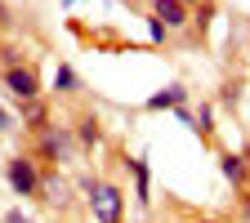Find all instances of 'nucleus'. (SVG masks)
Listing matches in <instances>:
<instances>
[{
    "mask_svg": "<svg viewBox=\"0 0 250 223\" xmlns=\"http://www.w3.org/2000/svg\"><path fill=\"white\" fill-rule=\"evenodd\" d=\"M31 156L45 165H67L72 156H76V134H72V125H58L49 121L45 130L36 134V147H31Z\"/></svg>",
    "mask_w": 250,
    "mask_h": 223,
    "instance_id": "1",
    "label": "nucleus"
},
{
    "mask_svg": "<svg viewBox=\"0 0 250 223\" xmlns=\"http://www.w3.org/2000/svg\"><path fill=\"white\" fill-rule=\"evenodd\" d=\"M41 179H45V170L31 152H14L5 161V183L14 197H41Z\"/></svg>",
    "mask_w": 250,
    "mask_h": 223,
    "instance_id": "2",
    "label": "nucleus"
},
{
    "mask_svg": "<svg viewBox=\"0 0 250 223\" xmlns=\"http://www.w3.org/2000/svg\"><path fill=\"white\" fill-rule=\"evenodd\" d=\"M0 89H5L14 103H31V99H41V94H45L36 62H22V67H5V72H0Z\"/></svg>",
    "mask_w": 250,
    "mask_h": 223,
    "instance_id": "3",
    "label": "nucleus"
},
{
    "mask_svg": "<svg viewBox=\"0 0 250 223\" xmlns=\"http://www.w3.org/2000/svg\"><path fill=\"white\" fill-rule=\"evenodd\" d=\"M85 205H89V214L99 219V223H121V219H125V187L99 183V192H94Z\"/></svg>",
    "mask_w": 250,
    "mask_h": 223,
    "instance_id": "4",
    "label": "nucleus"
},
{
    "mask_svg": "<svg viewBox=\"0 0 250 223\" xmlns=\"http://www.w3.org/2000/svg\"><path fill=\"white\" fill-rule=\"evenodd\" d=\"M72 134H76V147H85V152L103 147V121H99V112H81L72 121Z\"/></svg>",
    "mask_w": 250,
    "mask_h": 223,
    "instance_id": "5",
    "label": "nucleus"
},
{
    "mask_svg": "<svg viewBox=\"0 0 250 223\" xmlns=\"http://www.w3.org/2000/svg\"><path fill=\"white\" fill-rule=\"evenodd\" d=\"M152 18H161L170 31H183V27H192V9L183 5V0H152Z\"/></svg>",
    "mask_w": 250,
    "mask_h": 223,
    "instance_id": "6",
    "label": "nucleus"
},
{
    "mask_svg": "<svg viewBox=\"0 0 250 223\" xmlns=\"http://www.w3.org/2000/svg\"><path fill=\"white\" fill-rule=\"evenodd\" d=\"M125 170L134 174V201L139 210L152 205V165H147V156H125Z\"/></svg>",
    "mask_w": 250,
    "mask_h": 223,
    "instance_id": "7",
    "label": "nucleus"
},
{
    "mask_svg": "<svg viewBox=\"0 0 250 223\" xmlns=\"http://www.w3.org/2000/svg\"><path fill=\"white\" fill-rule=\"evenodd\" d=\"M41 201H45V205H54L58 214H67V210L76 205V201H72V187L62 183L58 174H45V179H41Z\"/></svg>",
    "mask_w": 250,
    "mask_h": 223,
    "instance_id": "8",
    "label": "nucleus"
},
{
    "mask_svg": "<svg viewBox=\"0 0 250 223\" xmlns=\"http://www.w3.org/2000/svg\"><path fill=\"white\" fill-rule=\"evenodd\" d=\"M14 121L22 125V130L41 134L45 125H49V107H45V99H31V103H18V107H14Z\"/></svg>",
    "mask_w": 250,
    "mask_h": 223,
    "instance_id": "9",
    "label": "nucleus"
},
{
    "mask_svg": "<svg viewBox=\"0 0 250 223\" xmlns=\"http://www.w3.org/2000/svg\"><path fill=\"white\" fill-rule=\"evenodd\" d=\"M147 112H174V107H188V85H166V89H156L147 94Z\"/></svg>",
    "mask_w": 250,
    "mask_h": 223,
    "instance_id": "10",
    "label": "nucleus"
},
{
    "mask_svg": "<svg viewBox=\"0 0 250 223\" xmlns=\"http://www.w3.org/2000/svg\"><path fill=\"white\" fill-rule=\"evenodd\" d=\"M219 174H224L232 187H237V192H241V187L250 183V170H246V161H241V152H219Z\"/></svg>",
    "mask_w": 250,
    "mask_h": 223,
    "instance_id": "11",
    "label": "nucleus"
},
{
    "mask_svg": "<svg viewBox=\"0 0 250 223\" xmlns=\"http://www.w3.org/2000/svg\"><path fill=\"white\" fill-rule=\"evenodd\" d=\"M81 89V76L72 72V62H58L54 67V94H76Z\"/></svg>",
    "mask_w": 250,
    "mask_h": 223,
    "instance_id": "12",
    "label": "nucleus"
},
{
    "mask_svg": "<svg viewBox=\"0 0 250 223\" xmlns=\"http://www.w3.org/2000/svg\"><path fill=\"white\" fill-rule=\"evenodd\" d=\"M192 130H197L201 143H214V103H201L197 107V125H192Z\"/></svg>",
    "mask_w": 250,
    "mask_h": 223,
    "instance_id": "13",
    "label": "nucleus"
},
{
    "mask_svg": "<svg viewBox=\"0 0 250 223\" xmlns=\"http://www.w3.org/2000/svg\"><path fill=\"white\" fill-rule=\"evenodd\" d=\"M22 62H27L22 45H0V72H5V67H22Z\"/></svg>",
    "mask_w": 250,
    "mask_h": 223,
    "instance_id": "14",
    "label": "nucleus"
},
{
    "mask_svg": "<svg viewBox=\"0 0 250 223\" xmlns=\"http://www.w3.org/2000/svg\"><path fill=\"white\" fill-rule=\"evenodd\" d=\"M192 22H197V31H206V27L214 22V5H206V0H201V5L192 9Z\"/></svg>",
    "mask_w": 250,
    "mask_h": 223,
    "instance_id": "15",
    "label": "nucleus"
},
{
    "mask_svg": "<svg viewBox=\"0 0 250 223\" xmlns=\"http://www.w3.org/2000/svg\"><path fill=\"white\" fill-rule=\"evenodd\" d=\"M147 31H152V41H156V45H166V41H170V27H166L161 18H152V14H147Z\"/></svg>",
    "mask_w": 250,
    "mask_h": 223,
    "instance_id": "16",
    "label": "nucleus"
},
{
    "mask_svg": "<svg viewBox=\"0 0 250 223\" xmlns=\"http://www.w3.org/2000/svg\"><path fill=\"white\" fill-rule=\"evenodd\" d=\"M237 99H241V85L237 81H228L224 89H219V103H224V107H237Z\"/></svg>",
    "mask_w": 250,
    "mask_h": 223,
    "instance_id": "17",
    "label": "nucleus"
},
{
    "mask_svg": "<svg viewBox=\"0 0 250 223\" xmlns=\"http://www.w3.org/2000/svg\"><path fill=\"white\" fill-rule=\"evenodd\" d=\"M237 219L250 223V187H241V192H237Z\"/></svg>",
    "mask_w": 250,
    "mask_h": 223,
    "instance_id": "18",
    "label": "nucleus"
},
{
    "mask_svg": "<svg viewBox=\"0 0 250 223\" xmlns=\"http://www.w3.org/2000/svg\"><path fill=\"white\" fill-rule=\"evenodd\" d=\"M14 125H18V121H14V112H9V107H0V134H9Z\"/></svg>",
    "mask_w": 250,
    "mask_h": 223,
    "instance_id": "19",
    "label": "nucleus"
},
{
    "mask_svg": "<svg viewBox=\"0 0 250 223\" xmlns=\"http://www.w3.org/2000/svg\"><path fill=\"white\" fill-rule=\"evenodd\" d=\"M0 223H31V219H27V214L14 205V210H5V219H0Z\"/></svg>",
    "mask_w": 250,
    "mask_h": 223,
    "instance_id": "20",
    "label": "nucleus"
},
{
    "mask_svg": "<svg viewBox=\"0 0 250 223\" xmlns=\"http://www.w3.org/2000/svg\"><path fill=\"white\" fill-rule=\"evenodd\" d=\"M241 161H246V170H250V139L241 143Z\"/></svg>",
    "mask_w": 250,
    "mask_h": 223,
    "instance_id": "21",
    "label": "nucleus"
},
{
    "mask_svg": "<svg viewBox=\"0 0 250 223\" xmlns=\"http://www.w3.org/2000/svg\"><path fill=\"white\" fill-rule=\"evenodd\" d=\"M183 5H188V9H197V5H201V0H183Z\"/></svg>",
    "mask_w": 250,
    "mask_h": 223,
    "instance_id": "22",
    "label": "nucleus"
},
{
    "mask_svg": "<svg viewBox=\"0 0 250 223\" xmlns=\"http://www.w3.org/2000/svg\"><path fill=\"white\" fill-rule=\"evenodd\" d=\"M62 5H67V9H72V5H81V0H62Z\"/></svg>",
    "mask_w": 250,
    "mask_h": 223,
    "instance_id": "23",
    "label": "nucleus"
},
{
    "mask_svg": "<svg viewBox=\"0 0 250 223\" xmlns=\"http://www.w3.org/2000/svg\"><path fill=\"white\" fill-rule=\"evenodd\" d=\"M197 223H219V219H197Z\"/></svg>",
    "mask_w": 250,
    "mask_h": 223,
    "instance_id": "24",
    "label": "nucleus"
},
{
    "mask_svg": "<svg viewBox=\"0 0 250 223\" xmlns=\"http://www.w3.org/2000/svg\"><path fill=\"white\" fill-rule=\"evenodd\" d=\"M206 5H214V0H206Z\"/></svg>",
    "mask_w": 250,
    "mask_h": 223,
    "instance_id": "25",
    "label": "nucleus"
}]
</instances>
